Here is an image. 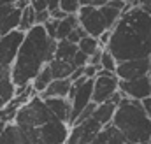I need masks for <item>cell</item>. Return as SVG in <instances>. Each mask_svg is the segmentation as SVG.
<instances>
[{
	"mask_svg": "<svg viewBox=\"0 0 151 144\" xmlns=\"http://www.w3.org/2000/svg\"><path fill=\"white\" fill-rule=\"evenodd\" d=\"M107 49L121 62L150 58L151 55V14L141 5L123 12L116 23Z\"/></svg>",
	"mask_w": 151,
	"mask_h": 144,
	"instance_id": "6da1fadb",
	"label": "cell"
},
{
	"mask_svg": "<svg viewBox=\"0 0 151 144\" xmlns=\"http://www.w3.org/2000/svg\"><path fill=\"white\" fill-rule=\"evenodd\" d=\"M56 44L58 40L47 35L44 25H35L27 32L12 65V81L18 88L32 84L39 72L55 60Z\"/></svg>",
	"mask_w": 151,
	"mask_h": 144,
	"instance_id": "7a4b0ae2",
	"label": "cell"
},
{
	"mask_svg": "<svg viewBox=\"0 0 151 144\" xmlns=\"http://www.w3.org/2000/svg\"><path fill=\"white\" fill-rule=\"evenodd\" d=\"M113 125L125 135L128 144L151 143V120L148 118L142 102L123 99L114 114Z\"/></svg>",
	"mask_w": 151,
	"mask_h": 144,
	"instance_id": "3957f363",
	"label": "cell"
},
{
	"mask_svg": "<svg viewBox=\"0 0 151 144\" xmlns=\"http://www.w3.org/2000/svg\"><path fill=\"white\" fill-rule=\"evenodd\" d=\"M21 144H65L70 127L60 120H53L37 128H19Z\"/></svg>",
	"mask_w": 151,
	"mask_h": 144,
	"instance_id": "277c9868",
	"label": "cell"
},
{
	"mask_svg": "<svg viewBox=\"0 0 151 144\" xmlns=\"http://www.w3.org/2000/svg\"><path fill=\"white\" fill-rule=\"evenodd\" d=\"M53 120H58V118L51 112L46 100L40 99L39 95H35L32 100H28L18 111L14 123L19 128H37V127H42V125H46Z\"/></svg>",
	"mask_w": 151,
	"mask_h": 144,
	"instance_id": "5b68a950",
	"label": "cell"
},
{
	"mask_svg": "<svg viewBox=\"0 0 151 144\" xmlns=\"http://www.w3.org/2000/svg\"><path fill=\"white\" fill-rule=\"evenodd\" d=\"M93 86H95V79H86V77H81L72 83V90L69 95V100L72 104V116L69 123L70 128L76 125L81 112L93 102Z\"/></svg>",
	"mask_w": 151,
	"mask_h": 144,
	"instance_id": "8992f818",
	"label": "cell"
},
{
	"mask_svg": "<svg viewBox=\"0 0 151 144\" xmlns=\"http://www.w3.org/2000/svg\"><path fill=\"white\" fill-rule=\"evenodd\" d=\"M77 18H79V25L84 28V32L90 37L99 39L104 32L109 30L102 11L93 5H83L81 11L77 12Z\"/></svg>",
	"mask_w": 151,
	"mask_h": 144,
	"instance_id": "52a82bcc",
	"label": "cell"
},
{
	"mask_svg": "<svg viewBox=\"0 0 151 144\" xmlns=\"http://www.w3.org/2000/svg\"><path fill=\"white\" fill-rule=\"evenodd\" d=\"M25 32L21 30H14L7 35L0 37V67L2 69H12L18 51L25 40Z\"/></svg>",
	"mask_w": 151,
	"mask_h": 144,
	"instance_id": "ba28073f",
	"label": "cell"
},
{
	"mask_svg": "<svg viewBox=\"0 0 151 144\" xmlns=\"http://www.w3.org/2000/svg\"><path fill=\"white\" fill-rule=\"evenodd\" d=\"M116 91H119V79L114 72L102 71L95 77V86H93V102L95 104H104L113 99Z\"/></svg>",
	"mask_w": 151,
	"mask_h": 144,
	"instance_id": "9c48e42d",
	"label": "cell"
},
{
	"mask_svg": "<svg viewBox=\"0 0 151 144\" xmlns=\"http://www.w3.org/2000/svg\"><path fill=\"white\" fill-rule=\"evenodd\" d=\"M104 127L91 116L90 120L83 121V123H77L70 128V134H69V139L65 144H91L97 135L100 134Z\"/></svg>",
	"mask_w": 151,
	"mask_h": 144,
	"instance_id": "30bf717a",
	"label": "cell"
},
{
	"mask_svg": "<svg viewBox=\"0 0 151 144\" xmlns=\"http://www.w3.org/2000/svg\"><path fill=\"white\" fill-rule=\"evenodd\" d=\"M150 74H151L150 58L121 62V63H118V69H116V76H118L119 81H134V79L150 76Z\"/></svg>",
	"mask_w": 151,
	"mask_h": 144,
	"instance_id": "8fae6325",
	"label": "cell"
},
{
	"mask_svg": "<svg viewBox=\"0 0 151 144\" xmlns=\"http://www.w3.org/2000/svg\"><path fill=\"white\" fill-rule=\"evenodd\" d=\"M119 91L132 100H146L151 97V76H144L134 81H119Z\"/></svg>",
	"mask_w": 151,
	"mask_h": 144,
	"instance_id": "7c38bea8",
	"label": "cell"
},
{
	"mask_svg": "<svg viewBox=\"0 0 151 144\" xmlns=\"http://www.w3.org/2000/svg\"><path fill=\"white\" fill-rule=\"evenodd\" d=\"M70 90H72V81L70 79H55L47 90L44 93H40L39 97L47 100V99H69L70 95Z\"/></svg>",
	"mask_w": 151,
	"mask_h": 144,
	"instance_id": "4fadbf2b",
	"label": "cell"
},
{
	"mask_svg": "<svg viewBox=\"0 0 151 144\" xmlns=\"http://www.w3.org/2000/svg\"><path fill=\"white\" fill-rule=\"evenodd\" d=\"M47 107L51 109V112L63 123H70V116H72V104L69 99H47L46 100ZM70 127V125H69Z\"/></svg>",
	"mask_w": 151,
	"mask_h": 144,
	"instance_id": "5bb4252c",
	"label": "cell"
},
{
	"mask_svg": "<svg viewBox=\"0 0 151 144\" xmlns=\"http://www.w3.org/2000/svg\"><path fill=\"white\" fill-rule=\"evenodd\" d=\"M91 144H128V141L125 139V135L111 123V125H107V127H104L100 130V134L97 135V139Z\"/></svg>",
	"mask_w": 151,
	"mask_h": 144,
	"instance_id": "9a60e30c",
	"label": "cell"
},
{
	"mask_svg": "<svg viewBox=\"0 0 151 144\" xmlns=\"http://www.w3.org/2000/svg\"><path fill=\"white\" fill-rule=\"evenodd\" d=\"M116 111H118V106L109 100V102H104V104H99V106H97L95 112H93V118H95L102 127H107V125L113 123Z\"/></svg>",
	"mask_w": 151,
	"mask_h": 144,
	"instance_id": "2e32d148",
	"label": "cell"
},
{
	"mask_svg": "<svg viewBox=\"0 0 151 144\" xmlns=\"http://www.w3.org/2000/svg\"><path fill=\"white\" fill-rule=\"evenodd\" d=\"M21 16H23V11L19 9H12L2 21V27H0V37L7 35L14 30H19V25H21Z\"/></svg>",
	"mask_w": 151,
	"mask_h": 144,
	"instance_id": "e0dca14e",
	"label": "cell"
},
{
	"mask_svg": "<svg viewBox=\"0 0 151 144\" xmlns=\"http://www.w3.org/2000/svg\"><path fill=\"white\" fill-rule=\"evenodd\" d=\"M81 25H79V18H77V14H69L65 19H62L60 21V25H58V34H56V40L60 42V40H67L69 35L74 32L76 28H79Z\"/></svg>",
	"mask_w": 151,
	"mask_h": 144,
	"instance_id": "ac0fdd59",
	"label": "cell"
},
{
	"mask_svg": "<svg viewBox=\"0 0 151 144\" xmlns=\"http://www.w3.org/2000/svg\"><path fill=\"white\" fill-rule=\"evenodd\" d=\"M77 51H79V46L77 44L70 42V40H60L56 44V55H55V58L70 63L74 60V56L77 55Z\"/></svg>",
	"mask_w": 151,
	"mask_h": 144,
	"instance_id": "d6986e66",
	"label": "cell"
},
{
	"mask_svg": "<svg viewBox=\"0 0 151 144\" xmlns=\"http://www.w3.org/2000/svg\"><path fill=\"white\" fill-rule=\"evenodd\" d=\"M16 90H18V86L14 84L12 77L0 81V109H4L7 104H11V100L16 97Z\"/></svg>",
	"mask_w": 151,
	"mask_h": 144,
	"instance_id": "ffe728a7",
	"label": "cell"
},
{
	"mask_svg": "<svg viewBox=\"0 0 151 144\" xmlns=\"http://www.w3.org/2000/svg\"><path fill=\"white\" fill-rule=\"evenodd\" d=\"M49 67H51V72H53L55 79H70V76L76 71L72 67V63L63 62V60H56V58L49 63Z\"/></svg>",
	"mask_w": 151,
	"mask_h": 144,
	"instance_id": "44dd1931",
	"label": "cell"
},
{
	"mask_svg": "<svg viewBox=\"0 0 151 144\" xmlns=\"http://www.w3.org/2000/svg\"><path fill=\"white\" fill-rule=\"evenodd\" d=\"M55 81V77H53V72H51V67L49 65H46L42 71L39 72V76L34 79V83H32V86H34V90L37 91V95L40 93H44L46 90H47V86L51 84Z\"/></svg>",
	"mask_w": 151,
	"mask_h": 144,
	"instance_id": "7402d4cb",
	"label": "cell"
},
{
	"mask_svg": "<svg viewBox=\"0 0 151 144\" xmlns=\"http://www.w3.org/2000/svg\"><path fill=\"white\" fill-rule=\"evenodd\" d=\"M0 144H21V132L16 123H7L0 135Z\"/></svg>",
	"mask_w": 151,
	"mask_h": 144,
	"instance_id": "603a6c76",
	"label": "cell"
},
{
	"mask_svg": "<svg viewBox=\"0 0 151 144\" xmlns=\"http://www.w3.org/2000/svg\"><path fill=\"white\" fill-rule=\"evenodd\" d=\"M37 25V12L32 9V5L30 7H27L25 11H23V16H21V25H19V30L21 32H30L34 27Z\"/></svg>",
	"mask_w": 151,
	"mask_h": 144,
	"instance_id": "cb8c5ba5",
	"label": "cell"
},
{
	"mask_svg": "<svg viewBox=\"0 0 151 144\" xmlns=\"http://www.w3.org/2000/svg\"><path fill=\"white\" fill-rule=\"evenodd\" d=\"M79 51H83L84 55H88V56H91V55H95L97 51H100L102 48H100V42H99V39H95V37H90L86 35L79 44Z\"/></svg>",
	"mask_w": 151,
	"mask_h": 144,
	"instance_id": "d4e9b609",
	"label": "cell"
},
{
	"mask_svg": "<svg viewBox=\"0 0 151 144\" xmlns=\"http://www.w3.org/2000/svg\"><path fill=\"white\" fill-rule=\"evenodd\" d=\"M100 67H102L104 71L114 72V74H116V69H118V60L113 56V53H111L109 49H104V53H102V62H100Z\"/></svg>",
	"mask_w": 151,
	"mask_h": 144,
	"instance_id": "484cf974",
	"label": "cell"
},
{
	"mask_svg": "<svg viewBox=\"0 0 151 144\" xmlns=\"http://www.w3.org/2000/svg\"><path fill=\"white\" fill-rule=\"evenodd\" d=\"M81 0H62L60 2V9L65 14H77L81 11Z\"/></svg>",
	"mask_w": 151,
	"mask_h": 144,
	"instance_id": "4316f807",
	"label": "cell"
},
{
	"mask_svg": "<svg viewBox=\"0 0 151 144\" xmlns=\"http://www.w3.org/2000/svg\"><path fill=\"white\" fill-rule=\"evenodd\" d=\"M70 63H72L74 69H83V67H86V65L90 63V56L84 55L83 51H77V55L74 56V60H72Z\"/></svg>",
	"mask_w": 151,
	"mask_h": 144,
	"instance_id": "83f0119b",
	"label": "cell"
},
{
	"mask_svg": "<svg viewBox=\"0 0 151 144\" xmlns=\"http://www.w3.org/2000/svg\"><path fill=\"white\" fill-rule=\"evenodd\" d=\"M12 9H14V4H12L11 0H0V27H2L4 18H5Z\"/></svg>",
	"mask_w": 151,
	"mask_h": 144,
	"instance_id": "f1b7e54d",
	"label": "cell"
},
{
	"mask_svg": "<svg viewBox=\"0 0 151 144\" xmlns=\"http://www.w3.org/2000/svg\"><path fill=\"white\" fill-rule=\"evenodd\" d=\"M58 25H60V21H56V19H53V18L44 25L47 35L51 37V39H55V40H56V34H58Z\"/></svg>",
	"mask_w": 151,
	"mask_h": 144,
	"instance_id": "f546056e",
	"label": "cell"
},
{
	"mask_svg": "<svg viewBox=\"0 0 151 144\" xmlns=\"http://www.w3.org/2000/svg\"><path fill=\"white\" fill-rule=\"evenodd\" d=\"M30 5L35 12H42V11H47L49 0H30Z\"/></svg>",
	"mask_w": 151,
	"mask_h": 144,
	"instance_id": "4dcf8cb0",
	"label": "cell"
},
{
	"mask_svg": "<svg viewBox=\"0 0 151 144\" xmlns=\"http://www.w3.org/2000/svg\"><path fill=\"white\" fill-rule=\"evenodd\" d=\"M111 35H113V32L107 30V32H104L102 35L99 37V42H100V48H102V49H107V46H109V42H111Z\"/></svg>",
	"mask_w": 151,
	"mask_h": 144,
	"instance_id": "1f68e13d",
	"label": "cell"
},
{
	"mask_svg": "<svg viewBox=\"0 0 151 144\" xmlns=\"http://www.w3.org/2000/svg\"><path fill=\"white\" fill-rule=\"evenodd\" d=\"M102 53H104V49H100V51H97L95 55H91V56H90V65L100 67V62H102Z\"/></svg>",
	"mask_w": 151,
	"mask_h": 144,
	"instance_id": "d6a6232c",
	"label": "cell"
},
{
	"mask_svg": "<svg viewBox=\"0 0 151 144\" xmlns=\"http://www.w3.org/2000/svg\"><path fill=\"white\" fill-rule=\"evenodd\" d=\"M49 19H51V14H49V11L37 12V25H46Z\"/></svg>",
	"mask_w": 151,
	"mask_h": 144,
	"instance_id": "836d02e7",
	"label": "cell"
},
{
	"mask_svg": "<svg viewBox=\"0 0 151 144\" xmlns=\"http://www.w3.org/2000/svg\"><path fill=\"white\" fill-rule=\"evenodd\" d=\"M49 14H51V18L56 19V21H62V19H65V18L69 16V14H65L62 9H56V11H53V12H49Z\"/></svg>",
	"mask_w": 151,
	"mask_h": 144,
	"instance_id": "e575fe53",
	"label": "cell"
},
{
	"mask_svg": "<svg viewBox=\"0 0 151 144\" xmlns=\"http://www.w3.org/2000/svg\"><path fill=\"white\" fill-rule=\"evenodd\" d=\"M107 5H111V7H114V9H118V11H125V5H127V2H123V0H111Z\"/></svg>",
	"mask_w": 151,
	"mask_h": 144,
	"instance_id": "d590c367",
	"label": "cell"
},
{
	"mask_svg": "<svg viewBox=\"0 0 151 144\" xmlns=\"http://www.w3.org/2000/svg\"><path fill=\"white\" fill-rule=\"evenodd\" d=\"M14 7H16V9H19V11H25L27 7H30V0H19V2H16V4H14Z\"/></svg>",
	"mask_w": 151,
	"mask_h": 144,
	"instance_id": "8d00e7d4",
	"label": "cell"
},
{
	"mask_svg": "<svg viewBox=\"0 0 151 144\" xmlns=\"http://www.w3.org/2000/svg\"><path fill=\"white\" fill-rule=\"evenodd\" d=\"M142 106H144V111H146L148 118L151 120V97L150 99H146V100H142Z\"/></svg>",
	"mask_w": 151,
	"mask_h": 144,
	"instance_id": "74e56055",
	"label": "cell"
},
{
	"mask_svg": "<svg viewBox=\"0 0 151 144\" xmlns=\"http://www.w3.org/2000/svg\"><path fill=\"white\" fill-rule=\"evenodd\" d=\"M60 2H62V0H49V7H47V11L53 12V11L60 9Z\"/></svg>",
	"mask_w": 151,
	"mask_h": 144,
	"instance_id": "f35d334b",
	"label": "cell"
},
{
	"mask_svg": "<svg viewBox=\"0 0 151 144\" xmlns=\"http://www.w3.org/2000/svg\"><path fill=\"white\" fill-rule=\"evenodd\" d=\"M95 0H81V5H93Z\"/></svg>",
	"mask_w": 151,
	"mask_h": 144,
	"instance_id": "ab89813d",
	"label": "cell"
},
{
	"mask_svg": "<svg viewBox=\"0 0 151 144\" xmlns=\"http://www.w3.org/2000/svg\"><path fill=\"white\" fill-rule=\"evenodd\" d=\"M5 127H7V123H4V121H0V135H2V132L5 130Z\"/></svg>",
	"mask_w": 151,
	"mask_h": 144,
	"instance_id": "60d3db41",
	"label": "cell"
},
{
	"mask_svg": "<svg viewBox=\"0 0 151 144\" xmlns=\"http://www.w3.org/2000/svg\"><path fill=\"white\" fill-rule=\"evenodd\" d=\"M11 2H12V4H16V2H19V0H11Z\"/></svg>",
	"mask_w": 151,
	"mask_h": 144,
	"instance_id": "b9f144b4",
	"label": "cell"
},
{
	"mask_svg": "<svg viewBox=\"0 0 151 144\" xmlns=\"http://www.w3.org/2000/svg\"><path fill=\"white\" fill-rule=\"evenodd\" d=\"M123 2H134V0H123Z\"/></svg>",
	"mask_w": 151,
	"mask_h": 144,
	"instance_id": "7bdbcfd3",
	"label": "cell"
},
{
	"mask_svg": "<svg viewBox=\"0 0 151 144\" xmlns=\"http://www.w3.org/2000/svg\"><path fill=\"white\" fill-rule=\"evenodd\" d=\"M150 65H151V55H150Z\"/></svg>",
	"mask_w": 151,
	"mask_h": 144,
	"instance_id": "ee69618b",
	"label": "cell"
},
{
	"mask_svg": "<svg viewBox=\"0 0 151 144\" xmlns=\"http://www.w3.org/2000/svg\"><path fill=\"white\" fill-rule=\"evenodd\" d=\"M150 76H151V74H150Z\"/></svg>",
	"mask_w": 151,
	"mask_h": 144,
	"instance_id": "f6af8a7d",
	"label": "cell"
},
{
	"mask_svg": "<svg viewBox=\"0 0 151 144\" xmlns=\"http://www.w3.org/2000/svg\"><path fill=\"white\" fill-rule=\"evenodd\" d=\"M150 5H151V4H150Z\"/></svg>",
	"mask_w": 151,
	"mask_h": 144,
	"instance_id": "bcb514c9",
	"label": "cell"
},
{
	"mask_svg": "<svg viewBox=\"0 0 151 144\" xmlns=\"http://www.w3.org/2000/svg\"><path fill=\"white\" fill-rule=\"evenodd\" d=\"M150 144H151V143H150Z\"/></svg>",
	"mask_w": 151,
	"mask_h": 144,
	"instance_id": "7dc6e473",
	"label": "cell"
}]
</instances>
